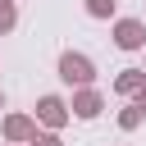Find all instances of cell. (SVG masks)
<instances>
[{
    "mask_svg": "<svg viewBox=\"0 0 146 146\" xmlns=\"http://www.w3.org/2000/svg\"><path fill=\"white\" fill-rule=\"evenodd\" d=\"M55 73H59V82L73 87V91L96 82V64H91V55H82V50H64V55L55 59Z\"/></svg>",
    "mask_w": 146,
    "mask_h": 146,
    "instance_id": "obj_1",
    "label": "cell"
},
{
    "mask_svg": "<svg viewBox=\"0 0 146 146\" xmlns=\"http://www.w3.org/2000/svg\"><path fill=\"white\" fill-rule=\"evenodd\" d=\"M36 128H46V132H59L68 119H73V110H68V100L64 96H55V91H46V96H36Z\"/></svg>",
    "mask_w": 146,
    "mask_h": 146,
    "instance_id": "obj_2",
    "label": "cell"
},
{
    "mask_svg": "<svg viewBox=\"0 0 146 146\" xmlns=\"http://www.w3.org/2000/svg\"><path fill=\"white\" fill-rule=\"evenodd\" d=\"M0 137H5V141H14V146H27V141L36 137V119H32V114H23V110H14V114H5V119H0Z\"/></svg>",
    "mask_w": 146,
    "mask_h": 146,
    "instance_id": "obj_3",
    "label": "cell"
},
{
    "mask_svg": "<svg viewBox=\"0 0 146 146\" xmlns=\"http://www.w3.org/2000/svg\"><path fill=\"white\" fill-rule=\"evenodd\" d=\"M114 46L119 50H146V23L141 18H114Z\"/></svg>",
    "mask_w": 146,
    "mask_h": 146,
    "instance_id": "obj_4",
    "label": "cell"
},
{
    "mask_svg": "<svg viewBox=\"0 0 146 146\" xmlns=\"http://www.w3.org/2000/svg\"><path fill=\"white\" fill-rule=\"evenodd\" d=\"M68 110H73V119H87V123H91V119L105 114V96H100L96 87H78L73 100H68Z\"/></svg>",
    "mask_w": 146,
    "mask_h": 146,
    "instance_id": "obj_5",
    "label": "cell"
},
{
    "mask_svg": "<svg viewBox=\"0 0 146 146\" xmlns=\"http://www.w3.org/2000/svg\"><path fill=\"white\" fill-rule=\"evenodd\" d=\"M141 87H146V68H119V78H114L119 96H137Z\"/></svg>",
    "mask_w": 146,
    "mask_h": 146,
    "instance_id": "obj_6",
    "label": "cell"
},
{
    "mask_svg": "<svg viewBox=\"0 0 146 146\" xmlns=\"http://www.w3.org/2000/svg\"><path fill=\"white\" fill-rule=\"evenodd\" d=\"M141 123H146V110H141L137 100H128V105L119 110V128H123V132H137Z\"/></svg>",
    "mask_w": 146,
    "mask_h": 146,
    "instance_id": "obj_7",
    "label": "cell"
},
{
    "mask_svg": "<svg viewBox=\"0 0 146 146\" xmlns=\"http://www.w3.org/2000/svg\"><path fill=\"white\" fill-rule=\"evenodd\" d=\"M18 27V0H0V36H9Z\"/></svg>",
    "mask_w": 146,
    "mask_h": 146,
    "instance_id": "obj_8",
    "label": "cell"
},
{
    "mask_svg": "<svg viewBox=\"0 0 146 146\" xmlns=\"http://www.w3.org/2000/svg\"><path fill=\"white\" fill-rule=\"evenodd\" d=\"M82 5L91 18H114V9H119V0H82Z\"/></svg>",
    "mask_w": 146,
    "mask_h": 146,
    "instance_id": "obj_9",
    "label": "cell"
},
{
    "mask_svg": "<svg viewBox=\"0 0 146 146\" xmlns=\"http://www.w3.org/2000/svg\"><path fill=\"white\" fill-rule=\"evenodd\" d=\"M27 146H64V137H59V132H46V128H36V137H32Z\"/></svg>",
    "mask_w": 146,
    "mask_h": 146,
    "instance_id": "obj_10",
    "label": "cell"
},
{
    "mask_svg": "<svg viewBox=\"0 0 146 146\" xmlns=\"http://www.w3.org/2000/svg\"><path fill=\"white\" fill-rule=\"evenodd\" d=\"M132 100H137V105H141V110H146V87H141V91H137V96H132Z\"/></svg>",
    "mask_w": 146,
    "mask_h": 146,
    "instance_id": "obj_11",
    "label": "cell"
},
{
    "mask_svg": "<svg viewBox=\"0 0 146 146\" xmlns=\"http://www.w3.org/2000/svg\"><path fill=\"white\" fill-rule=\"evenodd\" d=\"M0 110H5V91H0Z\"/></svg>",
    "mask_w": 146,
    "mask_h": 146,
    "instance_id": "obj_12",
    "label": "cell"
},
{
    "mask_svg": "<svg viewBox=\"0 0 146 146\" xmlns=\"http://www.w3.org/2000/svg\"><path fill=\"white\" fill-rule=\"evenodd\" d=\"M0 146H14V141H0Z\"/></svg>",
    "mask_w": 146,
    "mask_h": 146,
    "instance_id": "obj_13",
    "label": "cell"
}]
</instances>
